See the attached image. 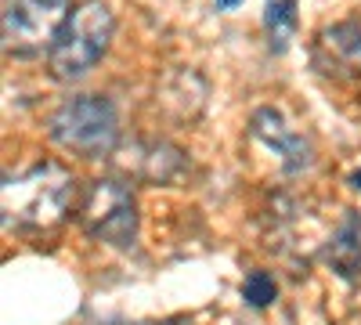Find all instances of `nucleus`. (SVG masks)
<instances>
[{"mask_svg": "<svg viewBox=\"0 0 361 325\" xmlns=\"http://www.w3.org/2000/svg\"><path fill=\"white\" fill-rule=\"evenodd\" d=\"M318 58L329 73H343V76H361V22H336L322 29L318 37Z\"/></svg>", "mask_w": 361, "mask_h": 325, "instance_id": "obj_8", "label": "nucleus"}, {"mask_svg": "<svg viewBox=\"0 0 361 325\" xmlns=\"http://www.w3.org/2000/svg\"><path fill=\"white\" fill-rule=\"evenodd\" d=\"M69 11V0H4V51L15 58L51 51Z\"/></svg>", "mask_w": 361, "mask_h": 325, "instance_id": "obj_5", "label": "nucleus"}, {"mask_svg": "<svg viewBox=\"0 0 361 325\" xmlns=\"http://www.w3.org/2000/svg\"><path fill=\"white\" fill-rule=\"evenodd\" d=\"M275 297H279V286H275V278H271L267 271H250V275H246V282H243V300H246L250 307H267V304H275Z\"/></svg>", "mask_w": 361, "mask_h": 325, "instance_id": "obj_11", "label": "nucleus"}, {"mask_svg": "<svg viewBox=\"0 0 361 325\" xmlns=\"http://www.w3.org/2000/svg\"><path fill=\"white\" fill-rule=\"evenodd\" d=\"M80 224L90 239L127 250L137 239V199L127 181H90L80 199Z\"/></svg>", "mask_w": 361, "mask_h": 325, "instance_id": "obj_4", "label": "nucleus"}, {"mask_svg": "<svg viewBox=\"0 0 361 325\" xmlns=\"http://www.w3.org/2000/svg\"><path fill=\"white\" fill-rule=\"evenodd\" d=\"M112 33H116V15L109 11V4H102V0H83V4H76L47 51L51 76L66 80V83L87 76L105 58Z\"/></svg>", "mask_w": 361, "mask_h": 325, "instance_id": "obj_2", "label": "nucleus"}, {"mask_svg": "<svg viewBox=\"0 0 361 325\" xmlns=\"http://www.w3.org/2000/svg\"><path fill=\"white\" fill-rule=\"evenodd\" d=\"M250 134L264 145L267 152L279 156L282 173H304L314 163L311 141L300 134V130H293L286 116L279 109H271V105H264V109H257L250 116Z\"/></svg>", "mask_w": 361, "mask_h": 325, "instance_id": "obj_6", "label": "nucleus"}, {"mask_svg": "<svg viewBox=\"0 0 361 325\" xmlns=\"http://www.w3.org/2000/svg\"><path fill=\"white\" fill-rule=\"evenodd\" d=\"M116 166L123 170L130 181L166 185L185 170V152L170 141H134L116 156Z\"/></svg>", "mask_w": 361, "mask_h": 325, "instance_id": "obj_7", "label": "nucleus"}, {"mask_svg": "<svg viewBox=\"0 0 361 325\" xmlns=\"http://www.w3.org/2000/svg\"><path fill=\"white\" fill-rule=\"evenodd\" d=\"M325 260L343 282H357L361 275V214L347 210L340 228L333 231V239L325 246Z\"/></svg>", "mask_w": 361, "mask_h": 325, "instance_id": "obj_9", "label": "nucleus"}, {"mask_svg": "<svg viewBox=\"0 0 361 325\" xmlns=\"http://www.w3.org/2000/svg\"><path fill=\"white\" fill-rule=\"evenodd\" d=\"M350 188H357V192H361V170H354V173H350Z\"/></svg>", "mask_w": 361, "mask_h": 325, "instance_id": "obj_13", "label": "nucleus"}, {"mask_svg": "<svg viewBox=\"0 0 361 325\" xmlns=\"http://www.w3.org/2000/svg\"><path fill=\"white\" fill-rule=\"evenodd\" d=\"M76 199V181L62 163H33L22 173H4V228H51Z\"/></svg>", "mask_w": 361, "mask_h": 325, "instance_id": "obj_1", "label": "nucleus"}, {"mask_svg": "<svg viewBox=\"0 0 361 325\" xmlns=\"http://www.w3.org/2000/svg\"><path fill=\"white\" fill-rule=\"evenodd\" d=\"M264 29H267V47L275 54H282L293 40V29H296V0H267Z\"/></svg>", "mask_w": 361, "mask_h": 325, "instance_id": "obj_10", "label": "nucleus"}, {"mask_svg": "<svg viewBox=\"0 0 361 325\" xmlns=\"http://www.w3.org/2000/svg\"><path fill=\"white\" fill-rule=\"evenodd\" d=\"M47 130L66 152H76L83 159H102L116 152L119 116H116V105L102 94H76L58 105Z\"/></svg>", "mask_w": 361, "mask_h": 325, "instance_id": "obj_3", "label": "nucleus"}, {"mask_svg": "<svg viewBox=\"0 0 361 325\" xmlns=\"http://www.w3.org/2000/svg\"><path fill=\"white\" fill-rule=\"evenodd\" d=\"M243 0H217V8H224V11H231V8H238Z\"/></svg>", "mask_w": 361, "mask_h": 325, "instance_id": "obj_12", "label": "nucleus"}]
</instances>
